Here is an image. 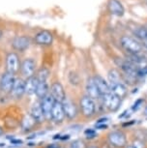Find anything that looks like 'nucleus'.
Masks as SVG:
<instances>
[{
  "label": "nucleus",
  "mask_w": 147,
  "mask_h": 148,
  "mask_svg": "<svg viewBox=\"0 0 147 148\" xmlns=\"http://www.w3.org/2000/svg\"><path fill=\"white\" fill-rule=\"evenodd\" d=\"M115 64L122 70L124 76L127 77V80L131 82V83H134V80L137 77L138 67L130 62L129 60L122 59V58L115 59Z\"/></svg>",
  "instance_id": "obj_1"
},
{
  "label": "nucleus",
  "mask_w": 147,
  "mask_h": 148,
  "mask_svg": "<svg viewBox=\"0 0 147 148\" xmlns=\"http://www.w3.org/2000/svg\"><path fill=\"white\" fill-rule=\"evenodd\" d=\"M79 107L82 116L85 117V118H91L96 114L97 105L95 100L88 97L87 95H84V96L81 97L79 101Z\"/></svg>",
  "instance_id": "obj_2"
},
{
  "label": "nucleus",
  "mask_w": 147,
  "mask_h": 148,
  "mask_svg": "<svg viewBox=\"0 0 147 148\" xmlns=\"http://www.w3.org/2000/svg\"><path fill=\"white\" fill-rule=\"evenodd\" d=\"M109 142L115 148H125L127 146V136L123 131L120 130H113L109 133L107 135Z\"/></svg>",
  "instance_id": "obj_3"
},
{
  "label": "nucleus",
  "mask_w": 147,
  "mask_h": 148,
  "mask_svg": "<svg viewBox=\"0 0 147 148\" xmlns=\"http://www.w3.org/2000/svg\"><path fill=\"white\" fill-rule=\"evenodd\" d=\"M121 46L128 51V53H140L142 51V46L135 39L129 37V36H123L121 38Z\"/></svg>",
  "instance_id": "obj_4"
},
{
  "label": "nucleus",
  "mask_w": 147,
  "mask_h": 148,
  "mask_svg": "<svg viewBox=\"0 0 147 148\" xmlns=\"http://www.w3.org/2000/svg\"><path fill=\"white\" fill-rule=\"evenodd\" d=\"M103 106L106 107L109 111H112V112H115L119 110L121 105V99L119 97H117L116 95L113 93H109L105 96H103L101 98Z\"/></svg>",
  "instance_id": "obj_5"
},
{
  "label": "nucleus",
  "mask_w": 147,
  "mask_h": 148,
  "mask_svg": "<svg viewBox=\"0 0 147 148\" xmlns=\"http://www.w3.org/2000/svg\"><path fill=\"white\" fill-rule=\"evenodd\" d=\"M16 80V75L9 72H5L0 77V91L5 94L11 93L13 85Z\"/></svg>",
  "instance_id": "obj_6"
},
{
  "label": "nucleus",
  "mask_w": 147,
  "mask_h": 148,
  "mask_svg": "<svg viewBox=\"0 0 147 148\" xmlns=\"http://www.w3.org/2000/svg\"><path fill=\"white\" fill-rule=\"evenodd\" d=\"M62 105H63V108H64L66 118L68 120L76 119V117L77 116V113H79L76 103L74 101H72L70 98L66 97V99L62 102Z\"/></svg>",
  "instance_id": "obj_7"
},
{
  "label": "nucleus",
  "mask_w": 147,
  "mask_h": 148,
  "mask_svg": "<svg viewBox=\"0 0 147 148\" xmlns=\"http://www.w3.org/2000/svg\"><path fill=\"white\" fill-rule=\"evenodd\" d=\"M21 68L18 55L16 52H10L6 56V72L16 75Z\"/></svg>",
  "instance_id": "obj_8"
},
{
  "label": "nucleus",
  "mask_w": 147,
  "mask_h": 148,
  "mask_svg": "<svg viewBox=\"0 0 147 148\" xmlns=\"http://www.w3.org/2000/svg\"><path fill=\"white\" fill-rule=\"evenodd\" d=\"M40 101L42 110H43L44 116H45V120L46 121H51V111L52 108H53V104L55 102L53 98L51 97V94H49L44 99L40 100Z\"/></svg>",
  "instance_id": "obj_9"
},
{
  "label": "nucleus",
  "mask_w": 147,
  "mask_h": 148,
  "mask_svg": "<svg viewBox=\"0 0 147 148\" xmlns=\"http://www.w3.org/2000/svg\"><path fill=\"white\" fill-rule=\"evenodd\" d=\"M49 94L53 98L55 102L62 103L66 99V93L64 90V87L59 82H55L51 84L49 88Z\"/></svg>",
  "instance_id": "obj_10"
},
{
  "label": "nucleus",
  "mask_w": 147,
  "mask_h": 148,
  "mask_svg": "<svg viewBox=\"0 0 147 148\" xmlns=\"http://www.w3.org/2000/svg\"><path fill=\"white\" fill-rule=\"evenodd\" d=\"M65 118L66 116L62 103L54 102L51 111V121H53L55 124H61V123L64 122Z\"/></svg>",
  "instance_id": "obj_11"
},
{
  "label": "nucleus",
  "mask_w": 147,
  "mask_h": 148,
  "mask_svg": "<svg viewBox=\"0 0 147 148\" xmlns=\"http://www.w3.org/2000/svg\"><path fill=\"white\" fill-rule=\"evenodd\" d=\"M35 70H36V63L32 58H26L21 64V74L26 79L35 76Z\"/></svg>",
  "instance_id": "obj_12"
},
{
  "label": "nucleus",
  "mask_w": 147,
  "mask_h": 148,
  "mask_svg": "<svg viewBox=\"0 0 147 148\" xmlns=\"http://www.w3.org/2000/svg\"><path fill=\"white\" fill-rule=\"evenodd\" d=\"M31 41L27 36H18L12 41V47L15 51L23 52L29 47Z\"/></svg>",
  "instance_id": "obj_13"
},
{
  "label": "nucleus",
  "mask_w": 147,
  "mask_h": 148,
  "mask_svg": "<svg viewBox=\"0 0 147 148\" xmlns=\"http://www.w3.org/2000/svg\"><path fill=\"white\" fill-rule=\"evenodd\" d=\"M85 90H86V95L88 97L92 98V99L95 100V101L96 100H101V95H100L99 89L97 87L94 77H91L87 79Z\"/></svg>",
  "instance_id": "obj_14"
},
{
  "label": "nucleus",
  "mask_w": 147,
  "mask_h": 148,
  "mask_svg": "<svg viewBox=\"0 0 147 148\" xmlns=\"http://www.w3.org/2000/svg\"><path fill=\"white\" fill-rule=\"evenodd\" d=\"M53 41V36L48 30H42L35 35L34 42L40 46H49Z\"/></svg>",
  "instance_id": "obj_15"
},
{
  "label": "nucleus",
  "mask_w": 147,
  "mask_h": 148,
  "mask_svg": "<svg viewBox=\"0 0 147 148\" xmlns=\"http://www.w3.org/2000/svg\"><path fill=\"white\" fill-rule=\"evenodd\" d=\"M25 94V80L23 79H16L13 88L11 90V95L15 99H21Z\"/></svg>",
  "instance_id": "obj_16"
},
{
  "label": "nucleus",
  "mask_w": 147,
  "mask_h": 148,
  "mask_svg": "<svg viewBox=\"0 0 147 148\" xmlns=\"http://www.w3.org/2000/svg\"><path fill=\"white\" fill-rule=\"evenodd\" d=\"M30 115L32 116V118L35 120V122L37 124H41L45 121V116H44L43 110H42L41 107V101H36L34 104L32 105L31 110H30Z\"/></svg>",
  "instance_id": "obj_17"
},
{
  "label": "nucleus",
  "mask_w": 147,
  "mask_h": 148,
  "mask_svg": "<svg viewBox=\"0 0 147 148\" xmlns=\"http://www.w3.org/2000/svg\"><path fill=\"white\" fill-rule=\"evenodd\" d=\"M110 92L116 95L117 97H119L122 100L123 98L128 93V88L127 85L125 84L124 82H114V83H109Z\"/></svg>",
  "instance_id": "obj_18"
},
{
  "label": "nucleus",
  "mask_w": 147,
  "mask_h": 148,
  "mask_svg": "<svg viewBox=\"0 0 147 148\" xmlns=\"http://www.w3.org/2000/svg\"><path fill=\"white\" fill-rule=\"evenodd\" d=\"M94 79H95L97 87H98V89H99L101 98L103 96H105V95L110 93L109 84V82L104 79V77H102L101 76H96V77H94Z\"/></svg>",
  "instance_id": "obj_19"
},
{
  "label": "nucleus",
  "mask_w": 147,
  "mask_h": 148,
  "mask_svg": "<svg viewBox=\"0 0 147 148\" xmlns=\"http://www.w3.org/2000/svg\"><path fill=\"white\" fill-rule=\"evenodd\" d=\"M109 9L114 16H122L124 15V7L118 0H109Z\"/></svg>",
  "instance_id": "obj_20"
},
{
  "label": "nucleus",
  "mask_w": 147,
  "mask_h": 148,
  "mask_svg": "<svg viewBox=\"0 0 147 148\" xmlns=\"http://www.w3.org/2000/svg\"><path fill=\"white\" fill-rule=\"evenodd\" d=\"M38 86V79L36 76L28 77L25 79V94L28 96H32L36 93V89Z\"/></svg>",
  "instance_id": "obj_21"
},
{
  "label": "nucleus",
  "mask_w": 147,
  "mask_h": 148,
  "mask_svg": "<svg viewBox=\"0 0 147 148\" xmlns=\"http://www.w3.org/2000/svg\"><path fill=\"white\" fill-rule=\"evenodd\" d=\"M49 94V85L48 82H38V86L35 93L38 99L39 100L44 99Z\"/></svg>",
  "instance_id": "obj_22"
},
{
  "label": "nucleus",
  "mask_w": 147,
  "mask_h": 148,
  "mask_svg": "<svg viewBox=\"0 0 147 148\" xmlns=\"http://www.w3.org/2000/svg\"><path fill=\"white\" fill-rule=\"evenodd\" d=\"M107 79H109V83H114V82H123L121 77V75L117 70L112 69L110 70L107 74Z\"/></svg>",
  "instance_id": "obj_23"
},
{
  "label": "nucleus",
  "mask_w": 147,
  "mask_h": 148,
  "mask_svg": "<svg viewBox=\"0 0 147 148\" xmlns=\"http://www.w3.org/2000/svg\"><path fill=\"white\" fill-rule=\"evenodd\" d=\"M49 74H51V72L48 68H41L38 71L36 77H37L38 82H48Z\"/></svg>",
  "instance_id": "obj_24"
},
{
  "label": "nucleus",
  "mask_w": 147,
  "mask_h": 148,
  "mask_svg": "<svg viewBox=\"0 0 147 148\" xmlns=\"http://www.w3.org/2000/svg\"><path fill=\"white\" fill-rule=\"evenodd\" d=\"M134 33L137 38L140 39V40H142V41L147 40V28H145V27H139V28H137L135 30Z\"/></svg>",
  "instance_id": "obj_25"
},
{
  "label": "nucleus",
  "mask_w": 147,
  "mask_h": 148,
  "mask_svg": "<svg viewBox=\"0 0 147 148\" xmlns=\"http://www.w3.org/2000/svg\"><path fill=\"white\" fill-rule=\"evenodd\" d=\"M36 124H37V123L35 122V120L32 118V116L30 115V114L23 120V126L24 129H30V128H32Z\"/></svg>",
  "instance_id": "obj_26"
},
{
  "label": "nucleus",
  "mask_w": 147,
  "mask_h": 148,
  "mask_svg": "<svg viewBox=\"0 0 147 148\" xmlns=\"http://www.w3.org/2000/svg\"><path fill=\"white\" fill-rule=\"evenodd\" d=\"M68 148H86V145L81 139H75L71 142Z\"/></svg>",
  "instance_id": "obj_27"
},
{
  "label": "nucleus",
  "mask_w": 147,
  "mask_h": 148,
  "mask_svg": "<svg viewBox=\"0 0 147 148\" xmlns=\"http://www.w3.org/2000/svg\"><path fill=\"white\" fill-rule=\"evenodd\" d=\"M69 80H70V82L73 85H77L79 83V77L74 72H71L70 75H69Z\"/></svg>",
  "instance_id": "obj_28"
},
{
  "label": "nucleus",
  "mask_w": 147,
  "mask_h": 148,
  "mask_svg": "<svg viewBox=\"0 0 147 148\" xmlns=\"http://www.w3.org/2000/svg\"><path fill=\"white\" fill-rule=\"evenodd\" d=\"M143 103H144V100L142 99V98H139V99L135 100V102L132 106V110L133 111H137L141 107H142Z\"/></svg>",
  "instance_id": "obj_29"
},
{
  "label": "nucleus",
  "mask_w": 147,
  "mask_h": 148,
  "mask_svg": "<svg viewBox=\"0 0 147 148\" xmlns=\"http://www.w3.org/2000/svg\"><path fill=\"white\" fill-rule=\"evenodd\" d=\"M84 136H86L87 138H96L97 136V132L95 129H92V128H88L84 131Z\"/></svg>",
  "instance_id": "obj_30"
},
{
  "label": "nucleus",
  "mask_w": 147,
  "mask_h": 148,
  "mask_svg": "<svg viewBox=\"0 0 147 148\" xmlns=\"http://www.w3.org/2000/svg\"><path fill=\"white\" fill-rule=\"evenodd\" d=\"M109 128L107 124H96L95 125V129L97 130H106Z\"/></svg>",
  "instance_id": "obj_31"
},
{
  "label": "nucleus",
  "mask_w": 147,
  "mask_h": 148,
  "mask_svg": "<svg viewBox=\"0 0 147 148\" xmlns=\"http://www.w3.org/2000/svg\"><path fill=\"white\" fill-rule=\"evenodd\" d=\"M109 120V117H103V118H100L98 121H97L96 124H106Z\"/></svg>",
  "instance_id": "obj_32"
},
{
  "label": "nucleus",
  "mask_w": 147,
  "mask_h": 148,
  "mask_svg": "<svg viewBox=\"0 0 147 148\" xmlns=\"http://www.w3.org/2000/svg\"><path fill=\"white\" fill-rule=\"evenodd\" d=\"M11 144H16V145H21L23 144V140H21V139H12L11 140Z\"/></svg>",
  "instance_id": "obj_33"
},
{
  "label": "nucleus",
  "mask_w": 147,
  "mask_h": 148,
  "mask_svg": "<svg viewBox=\"0 0 147 148\" xmlns=\"http://www.w3.org/2000/svg\"><path fill=\"white\" fill-rule=\"evenodd\" d=\"M70 138H71L70 135H63L60 136V139H62V140H67V139H69Z\"/></svg>",
  "instance_id": "obj_34"
},
{
  "label": "nucleus",
  "mask_w": 147,
  "mask_h": 148,
  "mask_svg": "<svg viewBox=\"0 0 147 148\" xmlns=\"http://www.w3.org/2000/svg\"><path fill=\"white\" fill-rule=\"evenodd\" d=\"M127 112H128V110H126L125 111H123V112H122V114H120V115L118 116V118H119V119H120V118H123V117H125V115L127 114Z\"/></svg>",
  "instance_id": "obj_35"
},
{
  "label": "nucleus",
  "mask_w": 147,
  "mask_h": 148,
  "mask_svg": "<svg viewBox=\"0 0 147 148\" xmlns=\"http://www.w3.org/2000/svg\"><path fill=\"white\" fill-rule=\"evenodd\" d=\"M48 148H60V146L58 144H51V145H49Z\"/></svg>",
  "instance_id": "obj_36"
},
{
  "label": "nucleus",
  "mask_w": 147,
  "mask_h": 148,
  "mask_svg": "<svg viewBox=\"0 0 147 148\" xmlns=\"http://www.w3.org/2000/svg\"><path fill=\"white\" fill-rule=\"evenodd\" d=\"M86 148H99L97 145H94V144H91L89 146H86Z\"/></svg>",
  "instance_id": "obj_37"
},
{
  "label": "nucleus",
  "mask_w": 147,
  "mask_h": 148,
  "mask_svg": "<svg viewBox=\"0 0 147 148\" xmlns=\"http://www.w3.org/2000/svg\"><path fill=\"white\" fill-rule=\"evenodd\" d=\"M125 148H137V147H135V145H127Z\"/></svg>",
  "instance_id": "obj_38"
},
{
  "label": "nucleus",
  "mask_w": 147,
  "mask_h": 148,
  "mask_svg": "<svg viewBox=\"0 0 147 148\" xmlns=\"http://www.w3.org/2000/svg\"><path fill=\"white\" fill-rule=\"evenodd\" d=\"M143 46H144V47H145V49H147V40L143 41Z\"/></svg>",
  "instance_id": "obj_39"
},
{
  "label": "nucleus",
  "mask_w": 147,
  "mask_h": 148,
  "mask_svg": "<svg viewBox=\"0 0 147 148\" xmlns=\"http://www.w3.org/2000/svg\"><path fill=\"white\" fill-rule=\"evenodd\" d=\"M144 114H145V115L147 116V106L145 107V108H144Z\"/></svg>",
  "instance_id": "obj_40"
},
{
  "label": "nucleus",
  "mask_w": 147,
  "mask_h": 148,
  "mask_svg": "<svg viewBox=\"0 0 147 148\" xmlns=\"http://www.w3.org/2000/svg\"><path fill=\"white\" fill-rule=\"evenodd\" d=\"M2 35H3V31H2V29H0V38L2 37Z\"/></svg>",
  "instance_id": "obj_41"
},
{
  "label": "nucleus",
  "mask_w": 147,
  "mask_h": 148,
  "mask_svg": "<svg viewBox=\"0 0 147 148\" xmlns=\"http://www.w3.org/2000/svg\"><path fill=\"white\" fill-rule=\"evenodd\" d=\"M2 134H3V131H2V129H1V127H0V136L2 135Z\"/></svg>",
  "instance_id": "obj_42"
}]
</instances>
